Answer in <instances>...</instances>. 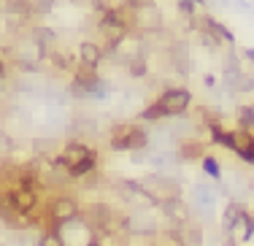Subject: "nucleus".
Listing matches in <instances>:
<instances>
[{
	"instance_id": "nucleus-2",
	"label": "nucleus",
	"mask_w": 254,
	"mask_h": 246,
	"mask_svg": "<svg viewBox=\"0 0 254 246\" xmlns=\"http://www.w3.org/2000/svg\"><path fill=\"white\" fill-rule=\"evenodd\" d=\"M192 106V92L187 87H165L160 95L138 114V122H162V119L187 117Z\"/></svg>"
},
{
	"instance_id": "nucleus-1",
	"label": "nucleus",
	"mask_w": 254,
	"mask_h": 246,
	"mask_svg": "<svg viewBox=\"0 0 254 246\" xmlns=\"http://www.w3.org/2000/svg\"><path fill=\"white\" fill-rule=\"evenodd\" d=\"M54 168H60L70 182H84L87 176L98 173V149L84 138H70L54 157Z\"/></svg>"
},
{
	"instance_id": "nucleus-11",
	"label": "nucleus",
	"mask_w": 254,
	"mask_h": 246,
	"mask_svg": "<svg viewBox=\"0 0 254 246\" xmlns=\"http://www.w3.org/2000/svg\"><path fill=\"white\" fill-rule=\"evenodd\" d=\"M205 143L197 141V138L187 135V138H179L176 141V157L179 163H190V160H203L205 157Z\"/></svg>"
},
{
	"instance_id": "nucleus-7",
	"label": "nucleus",
	"mask_w": 254,
	"mask_h": 246,
	"mask_svg": "<svg viewBox=\"0 0 254 246\" xmlns=\"http://www.w3.org/2000/svg\"><path fill=\"white\" fill-rule=\"evenodd\" d=\"M5 197H8V203L16 208L19 214H25L30 217L33 222H38V200H41V192L33 189V187H22V184H11V187H3Z\"/></svg>"
},
{
	"instance_id": "nucleus-4",
	"label": "nucleus",
	"mask_w": 254,
	"mask_h": 246,
	"mask_svg": "<svg viewBox=\"0 0 254 246\" xmlns=\"http://www.w3.org/2000/svg\"><path fill=\"white\" fill-rule=\"evenodd\" d=\"M138 184H141V189L146 192L149 200H152L157 208H160L162 203H168V200H176V197H181L179 179L168 176V173H149V176L138 179Z\"/></svg>"
},
{
	"instance_id": "nucleus-3",
	"label": "nucleus",
	"mask_w": 254,
	"mask_h": 246,
	"mask_svg": "<svg viewBox=\"0 0 254 246\" xmlns=\"http://www.w3.org/2000/svg\"><path fill=\"white\" fill-rule=\"evenodd\" d=\"M152 135L143 122H117L108 130V146L114 152H143L149 146Z\"/></svg>"
},
{
	"instance_id": "nucleus-8",
	"label": "nucleus",
	"mask_w": 254,
	"mask_h": 246,
	"mask_svg": "<svg viewBox=\"0 0 254 246\" xmlns=\"http://www.w3.org/2000/svg\"><path fill=\"white\" fill-rule=\"evenodd\" d=\"M57 230H60V236H63L65 246H98L100 244L98 233H95L81 217L68 222V225H63V227H57Z\"/></svg>"
},
{
	"instance_id": "nucleus-15",
	"label": "nucleus",
	"mask_w": 254,
	"mask_h": 246,
	"mask_svg": "<svg viewBox=\"0 0 254 246\" xmlns=\"http://www.w3.org/2000/svg\"><path fill=\"white\" fill-rule=\"evenodd\" d=\"M54 5H57V0H33V14L35 16H46Z\"/></svg>"
},
{
	"instance_id": "nucleus-12",
	"label": "nucleus",
	"mask_w": 254,
	"mask_h": 246,
	"mask_svg": "<svg viewBox=\"0 0 254 246\" xmlns=\"http://www.w3.org/2000/svg\"><path fill=\"white\" fill-rule=\"evenodd\" d=\"M200 165H203V173L208 179H214V182H222V163L214 157V154H205V157L200 160Z\"/></svg>"
},
{
	"instance_id": "nucleus-13",
	"label": "nucleus",
	"mask_w": 254,
	"mask_h": 246,
	"mask_svg": "<svg viewBox=\"0 0 254 246\" xmlns=\"http://www.w3.org/2000/svg\"><path fill=\"white\" fill-rule=\"evenodd\" d=\"M35 246H65V244H63V236H60L57 227H44V233L38 236Z\"/></svg>"
},
{
	"instance_id": "nucleus-5",
	"label": "nucleus",
	"mask_w": 254,
	"mask_h": 246,
	"mask_svg": "<svg viewBox=\"0 0 254 246\" xmlns=\"http://www.w3.org/2000/svg\"><path fill=\"white\" fill-rule=\"evenodd\" d=\"M44 217H46L44 227H63V225H68V222L81 217V206H78V200L73 195H68V192H57V195L46 203Z\"/></svg>"
},
{
	"instance_id": "nucleus-16",
	"label": "nucleus",
	"mask_w": 254,
	"mask_h": 246,
	"mask_svg": "<svg viewBox=\"0 0 254 246\" xmlns=\"http://www.w3.org/2000/svg\"><path fill=\"white\" fill-rule=\"evenodd\" d=\"M244 57H246V60H249V62L254 65V49H244Z\"/></svg>"
},
{
	"instance_id": "nucleus-17",
	"label": "nucleus",
	"mask_w": 254,
	"mask_h": 246,
	"mask_svg": "<svg viewBox=\"0 0 254 246\" xmlns=\"http://www.w3.org/2000/svg\"><path fill=\"white\" fill-rule=\"evenodd\" d=\"M98 246H100V244H98Z\"/></svg>"
},
{
	"instance_id": "nucleus-10",
	"label": "nucleus",
	"mask_w": 254,
	"mask_h": 246,
	"mask_svg": "<svg viewBox=\"0 0 254 246\" xmlns=\"http://www.w3.org/2000/svg\"><path fill=\"white\" fill-rule=\"evenodd\" d=\"M103 57H106V49H103L95 38H81L78 41V65H87V68L98 70Z\"/></svg>"
},
{
	"instance_id": "nucleus-14",
	"label": "nucleus",
	"mask_w": 254,
	"mask_h": 246,
	"mask_svg": "<svg viewBox=\"0 0 254 246\" xmlns=\"http://www.w3.org/2000/svg\"><path fill=\"white\" fill-rule=\"evenodd\" d=\"M11 152H14V138H11L8 130L0 124V160H8Z\"/></svg>"
},
{
	"instance_id": "nucleus-9",
	"label": "nucleus",
	"mask_w": 254,
	"mask_h": 246,
	"mask_svg": "<svg viewBox=\"0 0 254 246\" xmlns=\"http://www.w3.org/2000/svg\"><path fill=\"white\" fill-rule=\"evenodd\" d=\"M162 217L168 219V225H187V222H192V206L190 203H184V197H176V200H168L160 206Z\"/></svg>"
},
{
	"instance_id": "nucleus-6",
	"label": "nucleus",
	"mask_w": 254,
	"mask_h": 246,
	"mask_svg": "<svg viewBox=\"0 0 254 246\" xmlns=\"http://www.w3.org/2000/svg\"><path fill=\"white\" fill-rule=\"evenodd\" d=\"M130 27L138 30L141 35H157V33H162V30H165V16H162L160 5H157L154 0L130 5Z\"/></svg>"
}]
</instances>
